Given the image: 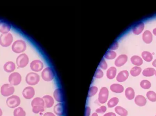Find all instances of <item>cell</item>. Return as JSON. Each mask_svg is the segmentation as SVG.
Listing matches in <instances>:
<instances>
[{"instance_id": "4dcf8cb0", "label": "cell", "mask_w": 156, "mask_h": 116, "mask_svg": "<svg viewBox=\"0 0 156 116\" xmlns=\"http://www.w3.org/2000/svg\"><path fill=\"white\" fill-rule=\"evenodd\" d=\"M119 100L117 97H113L110 98L107 103L109 108H112L116 106L119 103Z\"/></svg>"}, {"instance_id": "836d02e7", "label": "cell", "mask_w": 156, "mask_h": 116, "mask_svg": "<svg viewBox=\"0 0 156 116\" xmlns=\"http://www.w3.org/2000/svg\"><path fill=\"white\" fill-rule=\"evenodd\" d=\"M146 96L149 101L152 102H156V93L153 91H149L147 92Z\"/></svg>"}, {"instance_id": "f35d334b", "label": "cell", "mask_w": 156, "mask_h": 116, "mask_svg": "<svg viewBox=\"0 0 156 116\" xmlns=\"http://www.w3.org/2000/svg\"><path fill=\"white\" fill-rule=\"evenodd\" d=\"M107 110V108L106 106H101L100 107V108L96 109L95 110V112H97V113H104Z\"/></svg>"}, {"instance_id": "8992f818", "label": "cell", "mask_w": 156, "mask_h": 116, "mask_svg": "<svg viewBox=\"0 0 156 116\" xmlns=\"http://www.w3.org/2000/svg\"><path fill=\"white\" fill-rule=\"evenodd\" d=\"M1 93L4 97H9L13 95L15 92V88L9 83H5L1 88Z\"/></svg>"}, {"instance_id": "ffe728a7", "label": "cell", "mask_w": 156, "mask_h": 116, "mask_svg": "<svg viewBox=\"0 0 156 116\" xmlns=\"http://www.w3.org/2000/svg\"><path fill=\"white\" fill-rule=\"evenodd\" d=\"M144 24L142 22H140L138 23L132 29L133 33L135 35H138L142 32L144 29Z\"/></svg>"}, {"instance_id": "7dc6e473", "label": "cell", "mask_w": 156, "mask_h": 116, "mask_svg": "<svg viewBox=\"0 0 156 116\" xmlns=\"http://www.w3.org/2000/svg\"><path fill=\"white\" fill-rule=\"evenodd\" d=\"M3 112H2V110L0 108V116H2Z\"/></svg>"}, {"instance_id": "1f68e13d", "label": "cell", "mask_w": 156, "mask_h": 116, "mask_svg": "<svg viewBox=\"0 0 156 116\" xmlns=\"http://www.w3.org/2000/svg\"><path fill=\"white\" fill-rule=\"evenodd\" d=\"M26 112L21 107H18L14 110V116H26Z\"/></svg>"}, {"instance_id": "2e32d148", "label": "cell", "mask_w": 156, "mask_h": 116, "mask_svg": "<svg viewBox=\"0 0 156 116\" xmlns=\"http://www.w3.org/2000/svg\"><path fill=\"white\" fill-rule=\"evenodd\" d=\"M53 97L56 101L59 103H62L64 101V95L62 90L60 88L55 89L53 92Z\"/></svg>"}, {"instance_id": "74e56055", "label": "cell", "mask_w": 156, "mask_h": 116, "mask_svg": "<svg viewBox=\"0 0 156 116\" xmlns=\"http://www.w3.org/2000/svg\"><path fill=\"white\" fill-rule=\"evenodd\" d=\"M99 65H100V68H101L102 69H103V70H106V69H107V64L106 62V61H105L104 58L101 60V61L100 62Z\"/></svg>"}, {"instance_id": "5bb4252c", "label": "cell", "mask_w": 156, "mask_h": 116, "mask_svg": "<svg viewBox=\"0 0 156 116\" xmlns=\"http://www.w3.org/2000/svg\"><path fill=\"white\" fill-rule=\"evenodd\" d=\"M11 26L5 21H0V32L2 34H8L10 31Z\"/></svg>"}, {"instance_id": "3957f363", "label": "cell", "mask_w": 156, "mask_h": 116, "mask_svg": "<svg viewBox=\"0 0 156 116\" xmlns=\"http://www.w3.org/2000/svg\"><path fill=\"white\" fill-rule=\"evenodd\" d=\"M14 41L12 34H2L0 35V44L3 47H8L12 44Z\"/></svg>"}, {"instance_id": "f6af8a7d", "label": "cell", "mask_w": 156, "mask_h": 116, "mask_svg": "<svg viewBox=\"0 0 156 116\" xmlns=\"http://www.w3.org/2000/svg\"><path fill=\"white\" fill-rule=\"evenodd\" d=\"M92 116H98V113L97 112H94L92 114Z\"/></svg>"}, {"instance_id": "cb8c5ba5", "label": "cell", "mask_w": 156, "mask_h": 116, "mask_svg": "<svg viewBox=\"0 0 156 116\" xmlns=\"http://www.w3.org/2000/svg\"><path fill=\"white\" fill-rule=\"evenodd\" d=\"M117 69L115 67H111L108 69L106 72V77L108 79H113L116 76Z\"/></svg>"}, {"instance_id": "e0dca14e", "label": "cell", "mask_w": 156, "mask_h": 116, "mask_svg": "<svg viewBox=\"0 0 156 116\" xmlns=\"http://www.w3.org/2000/svg\"><path fill=\"white\" fill-rule=\"evenodd\" d=\"M136 104L139 107H143L147 104V101L146 98L143 96L138 95L136 97L134 100Z\"/></svg>"}, {"instance_id": "44dd1931", "label": "cell", "mask_w": 156, "mask_h": 116, "mask_svg": "<svg viewBox=\"0 0 156 116\" xmlns=\"http://www.w3.org/2000/svg\"><path fill=\"white\" fill-rule=\"evenodd\" d=\"M110 89L116 94H121L124 91V88L122 85L118 83H113L110 86Z\"/></svg>"}, {"instance_id": "d590c367", "label": "cell", "mask_w": 156, "mask_h": 116, "mask_svg": "<svg viewBox=\"0 0 156 116\" xmlns=\"http://www.w3.org/2000/svg\"><path fill=\"white\" fill-rule=\"evenodd\" d=\"M98 91V89L96 86H92L88 90V97H92L95 95Z\"/></svg>"}, {"instance_id": "681fc988", "label": "cell", "mask_w": 156, "mask_h": 116, "mask_svg": "<svg viewBox=\"0 0 156 116\" xmlns=\"http://www.w3.org/2000/svg\"></svg>"}, {"instance_id": "7c38bea8", "label": "cell", "mask_w": 156, "mask_h": 116, "mask_svg": "<svg viewBox=\"0 0 156 116\" xmlns=\"http://www.w3.org/2000/svg\"><path fill=\"white\" fill-rule=\"evenodd\" d=\"M44 64L40 60H34L30 64L31 70L35 72L41 71L44 68Z\"/></svg>"}, {"instance_id": "9c48e42d", "label": "cell", "mask_w": 156, "mask_h": 116, "mask_svg": "<svg viewBox=\"0 0 156 116\" xmlns=\"http://www.w3.org/2000/svg\"><path fill=\"white\" fill-rule=\"evenodd\" d=\"M22 76L18 72L12 73L10 75L8 78L10 84L13 86H17L20 84L22 81Z\"/></svg>"}, {"instance_id": "7a4b0ae2", "label": "cell", "mask_w": 156, "mask_h": 116, "mask_svg": "<svg viewBox=\"0 0 156 116\" xmlns=\"http://www.w3.org/2000/svg\"><path fill=\"white\" fill-rule=\"evenodd\" d=\"M27 49V44L24 41L18 40L13 43L12 50L13 52L16 54H20L24 52Z\"/></svg>"}, {"instance_id": "f546056e", "label": "cell", "mask_w": 156, "mask_h": 116, "mask_svg": "<svg viewBox=\"0 0 156 116\" xmlns=\"http://www.w3.org/2000/svg\"><path fill=\"white\" fill-rule=\"evenodd\" d=\"M142 72V68L139 66H135L130 70V74L133 77L138 76Z\"/></svg>"}, {"instance_id": "60d3db41", "label": "cell", "mask_w": 156, "mask_h": 116, "mask_svg": "<svg viewBox=\"0 0 156 116\" xmlns=\"http://www.w3.org/2000/svg\"><path fill=\"white\" fill-rule=\"evenodd\" d=\"M91 113V109L90 107L87 106L85 110V116H90Z\"/></svg>"}, {"instance_id": "484cf974", "label": "cell", "mask_w": 156, "mask_h": 116, "mask_svg": "<svg viewBox=\"0 0 156 116\" xmlns=\"http://www.w3.org/2000/svg\"><path fill=\"white\" fill-rule=\"evenodd\" d=\"M131 63L136 66H141L142 64L143 60L140 56L137 55H134L130 58Z\"/></svg>"}, {"instance_id": "4fadbf2b", "label": "cell", "mask_w": 156, "mask_h": 116, "mask_svg": "<svg viewBox=\"0 0 156 116\" xmlns=\"http://www.w3.org/2000/svg\"><path fill=\"white\" fill-rule=\"evenodd\" d=\"M128 57L126 55H121L116 58L115 61V65L116 67H120L124 65L128 61Z\"/></svg>"}, {"instance_id": "6da1fadb", "label": "cell", "mask_w": 156, "mask_h": 116, "mask_svg": "<svg viewBox=\"0 0 156 116\" xmlns=\"http://www.w3.org/2000/svg\"><path fill=\"white\" fill-rule=\"evenodd\" d=\"M32 112L35 114L44 111L45 105L43 98L37 97L34 98L31 102Z\"/></svg>"}, {"instance_id": "30bf717a", "label": "cell", "mask_w": 156, "mask_h": 116, "mask_svg": "<svg viewBox=\"0 0 156 116\" xmlns=\"http://www.w3.org/2000/svg\"><path fill=\"white\" fill-rule=\"evenodd\" d=\"M109 97V90L106 87H102L99 92L98 101L101 104H104L107 101Z\"/></svg>"}, {"instance_id": "603a6c76", "label": "cell", "mask_w": 156, "mask_h": 116, "mask_svg": "<svg viewBox=\"0 0 156 116\" xmlns=\"http://www.w3.org/2000/svg\"><path fill=\"white\" fill-rule=\"evenodd\" d=\"M142 40L145 43L149 44L152 41V35L149 30H146L142 35Z\"/></svg>"}, {"instance_id": "d6a6232c", "label": "cell", "mask_w": 156, "mask_h": 116, "mask_svg": "<svg viewBox=\"0 0 156 116\" xmlns=\"http://www.w3.org/2000/svg\"><path fill=\"white\" fill-rule=\"evenodd\" d=\"M116 53L113 50H109L106 52L104 57L107 60H113L116 57Z\"/></svg>"}, {"instance_id": "d4e9b609", "label": "cell", "mask_w": 156, "mask_h": 116, "mask_svg": "<svg viewBox=\"0 0 156 116\" xmlns=\"http://www.w3.org/2000/svg\"><path fill=\"white\" fill-rule=\"evenodd\" d=\"M135 92L134 90L131 87H128L125 90V96L127 99L129 100H133L135 98Z\"/></svg>"}, {"instance_id": "52a82bcc", "label": "cell", "mask_w": 156, "mask_h": 116, "mask_svg": "<svg viewBox=\"0 0 156 116\" xmlns=\"http://www.w3.org/2000/svg\"><path fill=\"white\" fill-rule=\"evenodd\" d=\"M41 76L44 81L47 82L52 81L54 78L53 69L51 67H46L42 71Z\"/></svg>"}, {"instance_id": "b9f144b4", "label": "cell", "mask_w": 156, "mask_h": 116, "mask_svg": "<svg viewBox=\"0 0 156 116\" xmlns=\"http://www.w3.org/2000/svg\"><path fill=\"white\" fill-rule=\"evenodd\" d=\"M103 116H116V115L114 112H109L106 113Z\"/></svg>"}, {"instance_id": "f1b7e54d", "label": "cell", "mask_w": 156, "mask_h": 116, "mask_svg": "<svg viewBox=\"0 0 156 116\" xmlns=\"http://www.w3.org/2000/svg\"><path fill=\"white\" fill-rule=\"evenodd\" d=\"M142 56L143 59L147 62H150L152 61V59H153L152 54L148 51H143L142 53Z\"/></svg>"}, {"instance_id": "d6986e66", "label": "cell", "mask_w": 156, "mask_h": 116, "mask_svg": "<svg viewBox=\"0 0 156 116\" xmlns=\"http://www.w3.org/2000/svg\"><path fill=\"white\" fill-rule=\"evenodd\" d=\"M43 100L44 102L45 108H50L54 104V101L52 97L50 95L44 96L43 97Z\"/></svg>"}, {"instance_id": "ee69618b", "label": "cell", "mask_w": 156, "mask_h": 116, "mask_svg": "<svg viewBox=\"0 0 156 116\" xmlns=\"http://www.w3.org/2000/svg\"><path fill=\"white\" fill-rule=\"evenodd\" d=\"M152 66H154V67H156V59H155L152 63Z\"/></svg>"}, {"instance_id": "7402d4cb", "label": "cell", "mask_w": 156, "mask_h": 116, "mask_svg": "<svg viewBox=\"0 0 156 116\" xmlns=\"http://www.w3.org/2000/svg\"><path fill=\"white\" fill-rule=\"evenodd\" d=\"M54 113L57 116H62L64 114V106L62 103H58L54 106L53 109Z\"/></svg>"}, {"instance_id": "8fae6325", "label": "cell", "mask_w": 156, "mask_h": 116, "mask_svg": "<svg viewBox=\"0 0 156 116\" xmlns=\"http://www.w3.org/2000/svg\"><path fill=\"white\" fill-rule=\"evenodd\" d=\"M22 94L23 97L26 99H31L33 98L35 94L34 89L31 86H28L24 88Z\"/></svg>"}, {"instance_id": "9a60e30c", "label": "cell", "mask_w": 156, "mask_h": 116, "mask_svg": "<svg viewBox=\"0 0 156 116\" xmlns=\"http://www.w3.org/2000/svg\"><path fill=\"white\" fill-rule=\"evenodd\" d=\"M129 74L128 70H122L120 71L116 76V80L118 82H124L128 78Z\"/></svg>"}, {"instance_id": "277c9868", "label": "cell", "mask_w": 156, "mask_h": 116, "mask_svg": "<svg viewBox=\"0 0 156 116\" xmlns=\"http://www.w3.org/2000/svg\"><path fill=\"white\" fill-rule=\"evenodd\" d=\"M21 103V99L18 96L14 95L7 98L6 104L9 108L15 109L18 107Z\"/></svg>"}, {"instance_id": "e575fe53", "label": "cell", "mask_w": 156, "mask_h": 116, "mask_svg": "<svg viewBox=\"0 0 156 116\" xmlns=\"http://www.w3.org/2000/svg\"><path fill=\"white\" fill-rule=\"evenodd\" d=\"M141 88L144 89H148L151 87V83L148 80H142L140 83Z\"/></svg>"}, {"instance_id": "8d00e7d4", "label": "cell", "mask_w": 156, "mask_h": 116, "mask_svg": "<svg viewBox=\"0 0 156 116\" xmlns=\"http://www.w3.org/2000/svg\"><path fill=\"white\" fill-rule=\"evenodd\" d=\"M104 76V73L101 69H97L94 74V78H101Z\"/></svg>"}, {"instance_id": "83f0119b", "label": "cell", "mask_w": 156, "mask_h": 116, "mask_svg": "<svg viewBox=\"0 0 156 116\" xmlns=\"http://www.w3.org/2000/svg\"><path fill=\"white\" fill-rule=\"evenodd\" d=\"M155 69L154 68H148L142 71V75L145 77H152L155 75Z\"/></svg>"}, {"instance_id": "ac0fdd59", "label": "cell", "mask_w": 156, "mask_h": 116, "mask_svg": "<svg viewBox=\"0 0 156 116\" xmlns=\"http://www.w3.org/2000/svg\"><path fill=\"white\" fill-rule=\"evenodd\" d=\"M4 71L7 73H12L16 69V65L12 61H8L3 66Z\"/></svg>"}, {"instance_id": "ba28073f", "label": "cell", "mask_w": 156, "mask_h": 116, "mask_svg": "<svg viewBox=\"0 0 156 116\" xmlns=\"http://www.w3.org/2000/svg\"><path fill=\"white\" fill-rule=\"evenodd\" d=\"M29 59L26 54H22L19 55L16 60V63L18 68H23L28 64Z\"/></svg>"}, {"instance_id": "c3c4849f", "label": "cell", "mask_w": 156, "mask_h": 116, "mask_svg": "<svg viewBox=\"0 0 156 116\" xmlns=\"http://www.w3.org/2000/svg\"><path fill=\"white\" fill-rule=\"evenodd\" d=\"M155 75H156V70H155Z\"/></svg>"}, {"instance_id": "ab89813d", "label": "cell", "mask_w": 156, "mask_h": 116, "mask_svg": "<svg viewBox=\"0 0 156 116\" xmlns=\"http://www.w3.org/2000/svg\"><path fill=\"white\" fill-rule=\"evenodd\" d=\"M118 47H119V44H118V42L115 41L112 44L110 45L109 49L111 50H116L118 48Z\"/></svg>"}, {"instance_id": "7bdbcfd3", "label": "cell", "mask_w": 156, "mask_h": 116, "mask_svg": "<svg viewBox=\"0 0 156 116\" xmlns=\"http://www.w3.org/2000/svg\"><path fill=\"white\" fill-rule=\"evenodd\" d=\"M43 116H56L52 112H47L46 113H44L43 115Z\"/></svg>"}, {"instance_id": "bcb514c9", "label": "cell", "mask_w": 156, "mask_h": 116, "mask_svg": "<svg viewBox=\"0 0 156 116\" xmlns=\"http://www.w3.org/2000/svg\"><path fill=\"white\" fill-rule=\"evenodd\" d=\"M152 32H153V34H154V35L156 36V28L154 29Z\"/></svg>"}, {"instance_id": "5b68a950", "label": "cell", "mask_w": 156, "mask_h": 116, "mask_svg": "<svg viewBox=\"0 0 156 116\" xmlns=\"http://www.w3.org/2000/svg\"><path fill=\"white\" fill-rule=\"evenodd\" d=\"M40 81V76L38 74L34 72H30L27 74L26 82L27 84L31 86L37 84Z\"/></svg>"}, {"instance_id": "4316f807", "label": "cell", "mask_w": 156, "mask_h": 116, "mask_svg": "<svg viewBox=\"0 0 156 116\" xmlns=\"http://www.w3.org/2000/svg\"><path fill=\"white\" fill-rule=\"evenodd\" d=\"M115 111L120 116H128V111L121 106H116L115 108Z\"/></svg>"}]
</instances>
